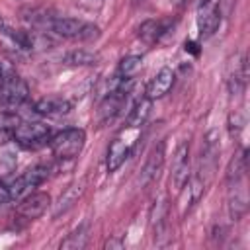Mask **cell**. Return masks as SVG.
Listing matches in <instances>:
<instances>
[{"label":"cell","instance_id":"6da1fadb","mask_svg":"<svg viewBox=\"0 0 250 250\" xmlns=\"http://www.w3.org/2000/svg\"><path fill=\"white\" fill-rule=\"evenodd\" d=\"M53 33H57L62 39H70V41H94L100 37V27L84 21V20H76V18H59L53 16V20L49 21V27Z\"/></svg>","mask_w":250,"mask_h":250},{"label":"cell","instance_id":"7a4b0ae2","mask_svg":"<svg viewBox=\"0 0 250 250\" xmlns=\"http://www.w3.org/2000/svg\"><path fill=\"white\" fill-rule=\"evenodd\" d=\"M84 143H86V133L84 129H78V127H68L57 133L55 137H51L49 141L53 154L61 160H70L78 156L80 150L84 148Z\"/></svg>","mask_w":250,"mask_h":250},{"label":"cell","instance_id":"3957f363","mask_svg":"<svg viewBox=\"0 0 250 250\" xmlns=\"http://www.w3.org/2000/svg\"><path fill=\"white\" fill-rule=\"evenodd\" d=\"M49 176V168L47 166H33L29 170H25L21 176H18L8 188H6V197L12 201H20L25 195H29L39 184H43Z\"/></svg>","mask_w":250,"mask_h":250},{"label":"cell","instance_id":"277c9868","mask_svg":"<svg viewBox=\"0 0 250 250\" xmlns=\"http://www.w3.org/2000/svg\"><path fill=\"white\" fill-rule=\"evenodd\" d=\"M14 141L23 148H39L51 141V129L39 121H20L14 131Z\"/></svg>","mask_w":250,"mask_h":250},{"label":"cell","instance_id":"5b68a950","mask_svg":"<svg viewBox=\"0 0 250 250\" xmlns=\"http://www.w3.org/2000/svg\"><path fill=\"white\" fill-rule=\"evenodd\" d=\"M29 96V88L23 78H20L16 72L0 84V107L2 109H16L20 107Z\"/></svg>","mask_w":250,"mask_h":250},{"label":"cell","instance_id":"8992f818","mask_svg":"<svg viewBox=\"0 0 250 250\" xmlns=\"http://www.w3.org/2000/svg\"><path fill=\"white\" fill-rule=\"evenodd\" d=\"M191 176V158H189V143L184 141L176 148L174 162H172V186L174 189H184Z\"/></svg>","mask_w":250,"mask_h":250},{"label":"cell","instance_id":"52a82bcc","mask_svg":"<svg viewBox=\"0 0 250 250\" xmlns=\"http://www.w3.org/2000/svg\"><path fill=\"white\" fill-rule=\"evenodd\" d=\"M51 205V197L49 193H43V191H31L29 195H25L23 199H20V205H18V215L21 219H27V221H33L37 217H41L47 207Z\"/></svg>","mask_w":250,"mask_h":250},{"label":"cell","instance_id":"ba28073f","mask_svg":"<svg viewBox=\"0 0 250 250\" xmlns=\"http://www.w3.org/2000/svg\"><path fill=\"white\" fill-rule=\"evenodd\" d=\"M162 166H164V143H158V145H154L152 150L148 152L146 162H145V166H143V170H141V180H139L141 186H143V188L150 186V184L158 178Z\"/></svg>","mask_w":250,"mask_h":250},{"label":"cell","instance_id":"9c48e42d","mask_svg":"<svg viewBox=\"0 0 250 250\" xmlns=\"http://www.w3.org/2000/svg\"><path fill=\"white\" fill-rule=\"evenodd\" d=\"M133 150V141H127L125 137H117L113 139V143L107 148V158H105V166L107 172H115L131 154Z\"/></svg>","mask_w":250,"mask_h":250},{"label":"cell","instance_id":"30bf717a","mask_svg":"<svg viewBox=\"0 0 250 250\" xmlns=\"http://www.w3.org/2000/svg\"><path fill=\"white\" fill-rule=\"evenodd\" d=\"M221 25V10L209 4L201 6L199 18H197V27H199V37L201 39H209Z\"/></svg>","mask_w":250,"mask_h":250},{"label":"cell","instance_id":"8fae6325","mask_svg":"<svg viewBox=\"0 0 250 250\" xmlns=\"http://www.w3.org/2000/svg\"><path fill=\"white\" fill-rule=\"evenodd\" d=\"M174 70L172 68H168V66H164V68H160L156 74H154V78L148 82V86H146V98H150V100H158V98H162V96H166L168 92H170V88L174 86Z\"/></svg>","mask_w":250,"mask_h":250},{"label":"cell","instance_id":"7c38bea8","mask_svg":"<svg viewBox=\"0 0 250 250\" xmlns=\"http://www.w3.org/2000/svg\"><path fill=\"white\" fill-rule=\"evenodd\" d=\"M248 209V199H246V191L242 188V180L230 182L229 184V213L232 221H238Z\"/></svg>","mask_w":250,"mask_h":250},{"label":"cell","instance_id":"4fadbf2b","mask_svg":"<svg viewBox=\"0 0 250 250\" xmlns=\"http://www.w3.org/2000/svg\"><path fill=\"white\" fill-rule=\"evenodd\" d=\"M217 154H219V137H217V131H209L201 146V170H199L201 174H207V176L213 174Z\"/></svg>","mask_w":250,"mask_h":250},{"label":"cell","instance_id":"5bb4252c","mask_svg":"<svg viewBox=\"0 0 250 250\" xmlns=\"http://www.w3.org/2000/svg\"><path fill=\"white\" fill-rule=\"evenodd\" d=\"M33 111L39 113V115H45V117H59V115H64L70 111V104L62 98H41L35 102L33 105Z\"/></svg>","mask_w":250,"mask_h":250},{"label":"cell","instance_id":"9a60e30c","mask_svg":"<svg viewBox=\"0 0 250 250\" xmlns=\"http://www.w3.org/2000/svg\"><path fill=\"white\" fill-rule=\"evenodd\" d=\"M150 109H152V100L146 98V96L141 98V100L133 105V109L129 111V115H127V127H129V129L143 127V125L146 123L148 115H150Z\"/></svg>","mask_w":250,"mask_h":250},{"label":"cell","instance_id":"2e32d148","mask_svg":"<svg viewBox=\"0 0 250 250\" xmlns=\"http://www.w3.org/2000/svg\"><path fill=\"white\" fill-rule=\"evenodd\" d=\"M82 191H84L82 184H72V186H68V188L61 193L59 201L55 203V207H53V217H61V215L66 213L70 207H74V203L78 201V197L82 195Z\"/></svg>","mask_w":250,"mask_h":250},{"label":"cell","instance_id":"e0dca14e","mask_svg":"<svg viewBox=\"0 0 250 250\" xmlns=\"http://www.w3.org/2000/svg\"><path fill=\"white\" fill-rule=\"evenodd\" d=\"M90 232V225L88 223H82L78 225L70 234H66V238L61 242V248L62 250H82L88 242V234Z\"/></svg>","mask_w":250,"mask_h":250},{"label":"cell","instance_id":"ac0fdd59","mask_svg":"<svg viewBox=\"0 0 250 250\" xmlns=\"http://www.w3.org/2000/svg\"><path fill=\"white\" fill-rule=\"evenodd\" d=\"M166 219H168V205H166L164 199H160V201L154 203V207L150 211V227L154 230V238H160L164 234L166 225H168Z\"/></svg>","mask_w":250,"mask_h":250},{"label":"cell","instance_id":"d6986e66","mask_svg":"<svg viewBox=\"0 0 250 250\" xmlns=\"http://www.w3.org/2000/svg\"><path fill=\"white\" fill-rule=\"evenodd\" d=\"M164 31H166L164 21H160V20H146V21H143L141 27H139V37H141L145 43L152 45V43H156V41L160 39V35H162Z\"/></svg>","mask_w":250,"mask_h":250},{"label":"cell","instance_id":"ffe728a7","mask_svg":"<svg viewBox=\"0 0 250 250\" xmlns=\"http://www.w3.org/2000/svg\"><path fill=\"white\" fill-rule=\"evenodd\" d=\"M20 117L14 111H2L0 113V145L14 139V131L20 125Z\"/></svg>","mask_w":250,"mask_h":250},{"label":"cell","instance_id":"44dd1931","mask_svg":"<svg viewBox=\"0 0 250 250\" xmlns=\"http://www.w3.org/2000/svg\"><path fill=\"white\" fill-rule=\"evenodd\" d=\"M64 62L70 66H90V64L98 62V55L92 51H86V49H76L64 57Z\"/></svg>","mask_w":250,"mask_h":250},{"label":"cell","instance_id":"7402d4cb","mask_svg":"<svg viewBox=\"0 0 250 250\" xmlns=\"http://www.w3.org/2000/svg\"><path fill=\"white\" fill-rule=\"evenodd\" d=\"M141 68V57L137 55H129L125 59L119 61L117 66V78H133V74Z\"/></svg>","mask_w":250,"mask_h":250},{"label":"cell","instance_id":"603a6c76","mask_svg":"<svg viewBox=\"0 0 250 250\" xmlns=\"http://www.w3.org/2000/svg\"><path fill=\"white\" fill-rule=\"evenodd\" d=\"M242 127H244V119L238 113H230V117H229V131H230V135L232 137L238 135Z\"/></svg>","mask_w":250,"mask_h":250},{"label":"cell","instance_id":"cb8c5ba5","mask_svg":"<svg viewBox=\"0 0 250 250\" xmlns=\"http://www.w3.org/2000/svg\"><path fill=\"white\" fill-rule=\"evenodd\" d=\"M14 74V70H12V66H8L4 61H0V84L4 82V80H8L10 76Z\"/></svg>","mask_w":250,"mask_h":250},{"label":"cell","instance_id":"d4e9b609","mask_svg":"<svg viewBox=\"0 0 250 250\" xmlns=\"http://www.w3.org/2000/svg\"><path fill=\"white\" fill-rule=\"evenodd\" d=\"M0 31H2L4 35H10V33H12V27L8 25V21L4 20V16H2V14H0Z\"/></svg>","mask_w":250,"mask_h":250},{"label":"cell","instance_id":"484cf974","mask_svg":"<svg viewBox=\"0 0 250 250\" xmlns=\"http://www.w3.org/2000/svg\"><path fill=\"white\" fill-rule=\"evenodd\" d=\"M186 51H189V53H193V55H199L197 43H193V41H188V43H186Z\"/></svg>","mask_w":250,"mask_h":250},{"label":"cell","instance_id":"4316f807","mask_svg":"<svg viewBox=\"0 0 250 250\" xmlns=\"http://www.w3.org/2000/svg\"><path fill=\"white\" fill-rule=\"evenodd\" d=\"M121 246H123V244H121L119 240H107V242H105V248H121Z\"/></svg>","mask_w":250,"mask_h":250},{"label":"cell","instance_id":"83f0119b","mask_svg":"<svg viewBox=\"0 0 250 250\" xmlns=\"http://www.w3.org/2000/svg\"><path fill=\"white\" fill-rule=\"evenodd\" d=\"M209 2H211V0H199V4H201V6H203V4H209Z\"/></svg>","mask_w":250,"mask_h":250},{"label":"cell","instance_id":"f1b7e54d","mask_svg":"<svg viewBox=\"0 0 250 250\" xmlns=\"http://www.w3.org/2000/svg\"><path fill=\"white\" fill-rule=\"evenodd\" d=\"M92 2H98V4H102V2H105V0H92Z\"/></svg>","mask_w":250,"mask_h":250},{"label":"cell","instance_id":"f546056e","mask_svg":"<svg viewBox=\"0 0 250 250\" xmlns=\"http://www.w3.org/2000/svg\"><path fill=\"white\" fill-rule=\"evenodd\" d=\"M139 2H143V0H135V4H139Z\"/></svg>","mask_w":250,"mask_h":250}]
</instances>
